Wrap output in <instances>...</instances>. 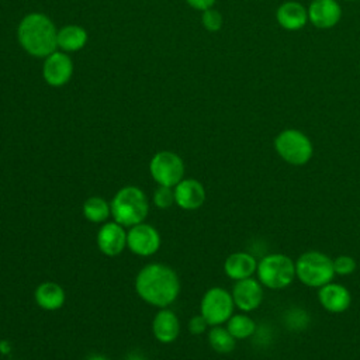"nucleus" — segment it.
I'll use <instances>...</instances> for the list:
<instances>
[{"instance_id": "f257e3e1", "label": "nucleus", "mask_w": 360, "mask_h": 360, "mask_svg": "<svg viewBox=\"0 0 360 360\" xmlns=\"http://www.w3.org/2000/svg\"><path fill=\"white\" fill-rule=\"evenodd\" d=\"M138 295L155 307H167L179 295L180 281L173 269L162 263L145 266L135 278Z\"/></svg>"}, {"instance_id": "f03ea898", "label": "nucleus", "mask_w": 360, "mask_h": 360, "mask_svg": "<svg viewBox=\"0 0 360 360\" xmlns=\"http://www.w3.org/2000/svg\"><path fill=\"white\" fill-rule=\"evenodd\" d=\"M58 31L53 22L41 13L27 14L18 24L20 45L32 56H48L55 52Z\"/></svg>"}, {"instance_id": "7ed1b4c3", "label": "nucleus", "mask_w": 360, "mask_h": 360, "mask_svg": "<svg viewBox=\"0 0 360 360\" xmlns=\"http://www.w3.org/2000/svg\"><path fill=\"white\" fill-rule=\"evenodd\" d=\"M110 207L114 221L129 228L143 222L149 211L146 194L135 186H127L118 190L112 197Z\"/></svg>"}, {"instance_id": "20e7f679", "label": "nucleus", "mask_w": 360, "mask_h": 360, "mask_svg": "<svg viewBox=\"0 0 360 360\" xmlns=\"http://www.w3.org/2000/svg\"><path fill=\"white\" fill-rule=\"evenodd\" d=\"M295 277L308 287L319 288L333 280V260L319 250L305 252L295 260Z\"/></svg>"}, {"instance_id": "39448f33", "label": "nucleus", "mask_w": 360, "mask_h": 360, "mask_svg": "<svg viewBox=\"0 0 360 360\" xmlns=\"http://www.w3.org/2000/svg\"><path fill=\"white\" fill-rule=\"evenodd\" d=\"M257 280L270 290H283L295 278V262L283 253H270L257 262Z\"/></svg>"}, {"instance_id": "423d86ee", "label": "nucleus", "mask_w": 360, "mask_h": 360, "mask_svg": "<svg viewBox=\"0 0 360 360\" xmlns=\"http://www.w3.org/2000/svg\"><path fill=\"white\" fill-rule=\"evenodd\" d=\"M274 149L277 155L292 166H302L308 163L314 155L311 139L298 129H284L274 139Z\"/></svg>"}, {"instance_id": "0eeeda50", "label": "nucleus", "mask_w": 360, "mask_h": 360, "mask_svg": "<svg viewBox=\"0 0 360 360\" xmlns=\"http://www.w3.org/2000/svg\"><path fill=\"white\" fill-rule=\"evenodd\" d=\"M232 294L221 287L210 288L201 300L200 309L210 326H218L225 323L233 312Z\"/></svg>"}, {"instance_id": "6e6552de", "label": "nucleus", "mask_w": 360, "mask_h": 360, "mask_svg": "<svg viewBox=\"0 0 360 360\" xmlns=\"http://www.w3.org/2000/svg\"><path fill=\"white\" fill-rule=\"evenodd\" d=\"M150 176L159 186L174 187L183 180L184 163L179 155L170 150L158 152L149 163Z\"/></svg>"}, {"instance_id": "1a4fd4ad", "label": "nucleus", "mask_w": 360, "mask_h": 360, "mask_svg": "<svg viewBox=\"0 0 360 360\" xmlns=\"http://www.w3.org/2000/svg\"><path fill=\"white\" fill-rule=\"evenodd\" d=\"M127 246L138 256H150L160 246L159 232L148 224H136L127 232Z\"/></svg>"}, {"instance_id": "9d476101", "label": "nucleus", "mask_w": 360, "mask_h": 360, "mask_svg": "<svg viewBox=\"0 0 360 360\" xmlns=\"http://www.w3.org/2000/svg\"><path fill=\"white\" fill-rule=\"evenodd\" d=\"M232 298L235 307L240 311H255L263 301V287L260 281L253 277L239 280L232 288Z\"/></svg>"}, {"instance_id": "9b49d317", "label": "nucleus", "mask_w": 360, "mask_h": 360, "mask_svg": "<svg viewBox=\"0 0 360 360\" xmlns=\"http://www.w3.org/2000/svg\"><path fill=\"white\" fill-rule=\"evenodd\" d=\"M73 73V62L63 52H52L45 58L42 75L48 84L51 86H62L69 82Z\"/></svg>"}, {"instance_id": "f8f14e48", "label": "nucleus", "mask_w": 360, "mask_h": 360, "mask_svg": "<svg viewBox=\"0 0 360 360\" xmlns=\"http://www.w3.org/2000/svg\"><path fill=\"white\" fill-rule=\"evenodd\" d=\"M318 300L325 311L330 314H342L349 309L352 295L345 285L330 281L318 288Z\"/></svg>"}, {"instance_id": "ddd939ff", "label": "nucleus", "mask_w": 360, "mask_h": 360, "mask_svg": "<svg viewBox=\"0 0 360 360\" xmlns=\"http://www.w3.org/2000/svg\"><path fill=\"white\" fill-rule=\"evenodd\" d=\"M97 246L107 256L120 255L127 246V232L118 222H105L97 232Z\"/></svg>"}, {"instance_id": "4468645a", "label": "nucleus", "mask_w": 360, "mask_h": 360, "mask_svg": "<svg viewBox=\"0 0 360 360\" xmlns=\"http://www.w3.org/2000/svg\"><path fill=\"white\" fill-rule=\"evenodd\" d=\"M205 201L204 186L194 179H186L174 186V202L187 211L200 208Z\"/></svg>"}, {"instance_id": "2eb2a0df", "label": "nucleus", "mask_w": 360, "mask_h": 360, "mask_svg": "<svg viewBox=\"0 0 360 360\" xmlns=\"http://www.w3.org/2000/svg\"><path fill=\"white\" fill-rule=\"evenodd\" d=\"M342 11L336 0H314L308 7V20L316 28H332L340 20Z\"/></svg>"}, {"instance_id": "dca6fc26", "label": "nucleus", "mask_w": 360, "mask_h": 360, "mask_svg": "<svg viewBox=\"0 0 360 360\" xmlns=\"http://www.w3.org/2000/svg\"><path fill=\"white\" fill-rule=\"evenodd\" d=\"M256 269L257 260L250 253L246 252L231 253L224 263L225 274L235 281L252 277L256 273Z\"/></svg>"}, {"instance_id": "f3484780", "label": "nucleus", "mask_w": 360, "mask_h": 360, "mask_svg": "<svg viewBox=\"0 0 360 360\" xmlns=\"http://www.w3.org/2000/svg\"><path fill=\"white\" fill-rule=\"evenodd\" d=\"M276 18L284 30L297 31L307 24L308 10L298 1H285L277 8Z\"/></svg>"}, {"instance_id": "a211bd4d", "label": "nucleus", "mask_w": 360, "mask_h": 360, "mask_svg": "<svg viewBox=\"0 0 360 360\" xmlns=\"http://www.w3.org/2000/svg\"><path fill=\"white\" fill-rule=\"evenodd\" d=\"M152 332L162 343L173 342L180 333V322L177 315L170 309H160L153 318Z\"/></svg>"}, {"instance_id": "6ab92c4d", "label": "nucleus", "mask_w": 360, "mask_h": 360, "mask_svg": "<svg viewBox=\"0 0 360 360\" xmlns=\"http://www.w3.org/2000/svg\"><path fill=\"white\" fill-rule=\"evenodd\" d=\"M34 297H35V302L42 309H46V311L59 309L65 302L63 288L53 281H45L39 284L35 288Z\"/></svg>"}, {"instance_id": "aec40b11", "label": "nucleus", "mask_w": 360, "mask_h": 360, "mask_svg": "<svg viewBox=\"0 0 360 360\" xmlns=\"http://www.w3.org/2000/svg\"><path fill=\"white\" fill-rule=\"evenodd\" d=\"M87 42V32L80 25H65L58 31L56 44L65 52H75L82 49Z\"/></svg>"}, {"instance_id": "412c9836", "label": "nucleus", "mask_w": 360, "mask_h": 360, "mask_svg": "<svg viewBox=\"0 0 360 360\" xmlns=\"http://www.w3.org/2000/svg\"><path fill=\"white\" fill-rule=\"evenodd\" d=\"M208 343L210 346L221 354L231 353L236 346V339L229 333L226 328H222L221 325L212 326L208 332Z\"/></svg>"}, {"instance_id": "4be33fe9", "label": "nucleus", "mask_w": 360, "mask_h": 360, "mask_svg": "<svg viewBox=\"0 0 360 360\" xmlns=\"http://www.w3.org/2000/svg\"><path fill=\"white\" fill-rule=\"evenodd\" d=\"M110 214L111 207L103 197H89L83 204V215L90 222H104Z\"/></svg>"}, {"instance_id": "5701e85b", "label": "nucleus", "mask_w": 360, "mask_h": 360, "mask_svg": "<svg viewBox=\"0 0 360 360\" xmlns=\"http://www.w3.org/2000/svg\"><path fill=\"white\" fill-rule=\"evenodd\" d=\"M226 329L235 339H246L255 335L256 323L246 314H236L226 321Z\"/></svg>"}, {"instance_id": "b1692460", "label": "nucleus", "mask_w": 360, "mask_h": 360, "mask_svg": "<svg viewBox=\"0 0 360 360\" xmlns=\"http://www.w3.org/2000/svg\"><path fill=\"white\" fill-rule=\"evenodd\" d=\"M153 202L158 208H170L174 202V188L159 186L153 194Z\"/></svg>"}, {"instance_id": "393cba45", "label": "nucleus", "mask_w": 360, "mask_h": 360, "mask_svg": "<svg viewBox=\"0 0 360 360\" xmlns=\"http://www.w3.org/2000/svg\"><path fill=\"white\" fill-rule=\"evenodd\" d=\"M356 267H357V263L352 256L340 255L336 259H333V269H335V274L338 276H349L356 270Z\"/></svg>"}, {"instance_id": "a878e982", "label": "nucleus", "mask_w": 360, "mask_h": 360, "mask_svg": "<svg viewBox=\"0 0 360 360\" xmlns=\"http://www.w3.org/2000/svg\"><path fill=\"white\" fill-rule=\"evenodd\" d=\"M201 21H202L204 28L211 32H215L222 27V15L219 14V11H217L214 8H208V10L202 11Z\"/></svg>"}, {"instance_id": "bb28decb", "label": "nucleus", "mask_w": 360, "mask_h": 360, "mask_svg": "<svg viewBox=\"0 0 360 360\" xmlns=\"http://www.w3.org/2000/svg\"><path fill=\"white\" fill-rule=\"evenodd\" d=\"M207 326H210V325H208V322L205 321V318H204L201 314L193 316V318L188 321V330H190V333H193V335H200V333L205 332Z\"/></svg>"}, {"instance_id": "cd10ccee", "label": "nucleus", "mask_w": 360, "mask_h": 360, "mask_svg": "<svg viewBox=\"0 0 360 360\" xmlns=\"http://www.w3.org/2000/svg\"><path fill=\"white\" fill-rule=\"evenodd\" d=\"M193 8L200 10V11H205L208 8H212L215 0H186Z\"/></svg>"}, {"instance_id": "c85d7f7f", "label": "nucleus", "mask_w": 360, "mask_h": 360, "mask_svg": "<svg viewBox=\"0 0 360 360\" xmlns=\"http://www.w3.org/2000/svg\"><path fill=\"white\" fill-rule=\"evenodd\" d=\"M86 360H110V359H107V357L103 356V354H90Z\"/></svg>"}, {"instance_id": "c756f323", "label": "nucleus", "mask_w": 360, "mask_h": 360, "mask_svg": "<svg viewBox=\"0 0 360 360\" xmlns=\"http://www.w3.org/2000/svg\"><path fill=\"white\" fill-rule=\"evenodd\" d=\"M127 360H143V357H142V356H134V354H131V356H128Z\"/></svg>"}, {"instance_id": "7c9ffc66", "label": "nucleus", "mask_w": 360, "mask_h": 360, "mask_svg": "<svg viewBox=\"0 0 360 360\" xmlns=\"http://www.w3.org/2000/svg\"><path fill=\"white\" fill-rule=\"evenodd\" d=\"M347 1H350V0H347Z\"/></svg>"}]
</instances>
